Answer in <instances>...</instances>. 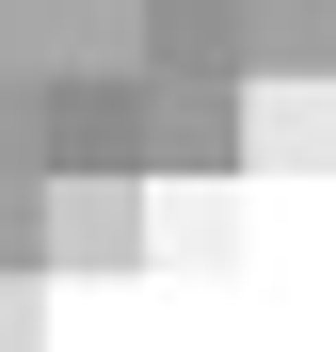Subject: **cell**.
<instances>
[{
    "instance_id": "4",
    "label": "cell",
    "mask_w": 336,
    "mask_h": 352,
    "mask_svg": "<svg viewBox=\"0 0 336 352\" xmlns=\"http://www.w3.org/2000/svg\"><path fill=\"white\" fill-rule=\"evenodd\" d=\"M0 352H48V272H0Z\"/></svg>"
},
{
    "instance_id": "3",
    "label": "cell",
    "mask_w": 336,
    "mask_h": 352,
    "mask_svg": "<svg viewBox=\"0 0 336 352\" xmlns=\"http://www.w3.org/2000/svg\"><path fill=\"white\" fill-rule=\"evenodd\" d=\"M240 160V96L224 80H144V176H224Z\"/></svg>"
},
{
    "instance_id": "1",
    "label": "cell",
    "mask_w": 336,
    "mask_h": 352,
    "mask_svg": "<svg viewBox=\"0 0 336 352\" xmlns=\"http://www.w3.org/2000/svg\"><path fill=\"white\" fill-rule=\"evenodd\" d=\"M32 160L48 176H144V65L128 80H48L32 96Z\"/></svg>"
},
{
    "instance_id": "2",
    "label": "cell",
    "mask_w": 336,
    "mask_h": 352,
    "mask_svg": "<svg viewBox=\"0 0 336 352\" xmlns=\"http://www.w3.org/2000/svg\"><path fill=\"white\" fill-rule=\"evenodd\" d=\"M144 256V176H48V272H128Z\"/></svg>"
}]
</instances>
